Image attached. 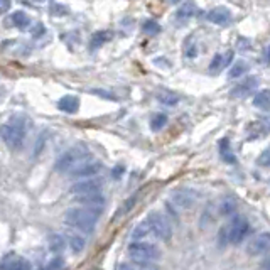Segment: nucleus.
Here are the masks:
<instances>
[{"instance_id": "obj_12", "label": "nucleus", "mask_w": 270, "mask_h": 270, "mask_svg": "<svg viewBox=\"0 0 270 270\" xmlns=\"http://www.w3.org/2000/svg\"><path fill=\"white\" fill-rule=\"evenodd\" d=\"M206 19L216 25H228L231 22V12L226 7H214L206 14Z\"/></svg>"}, {"instance_id": "obj_20", "label": "nucleus", "mask_w": 270, "mask_h": 270, "mask_svg": "<svg viewBox=\"0 0 270 270\" xmlns=\"http://www.w3.org/2000/svg\"><path fill=\"white\" fill-rule=\"evenodd\" d=\"M3 270H31V264L25 258L14 257L3 264Z\"/></svg>"}, {"instance_id": "obj_13", "label": "nucleus", "mask_w": 270, "mask_h": 270, "mask_svg": "<svg viewBox=\"0 0 270 270\" xmlns=\"http://www.w3.org/2000/svg\"><path fill=\"white\" fill-rule=\"evenodd\" d=\"M198 14V5H196L194 0H188L177 9L176 12V20L177 22H186V20L193 19V17Z\"/></svg>"}, {"instance_id": "obj_29", "label": "nucleus", "mask_w": 270, "mask_h": 270, "mask_svg": "<svg viewBox=\"0 0 270 270\" xmlns=\"http://www.w3.org/2000/svg\"><path fill=\"white\" fill-rule=\"evenodd\" d=\"M69 9L63 3H58V2H53L51 3V14L53 16H63V14H68Z\"/></svg>"}, {"instance_id": "obj_23", "label": "nucleus", "mask_w": 270, "mask_h": 270, "mask_svg": "<svg viewBox=\"0 0 270 270\" xmlns=\"http://www.w3.org/2000/svg\"><path fill=\"white\" fill-rule=\"evenodd\" d=\"M142 31L145 32V34L149 36H155L160 32V24L157 22V20H152V19H147L142 22Z\"/></svg>"}, {"instance_id": "obj_2", "label": "nucleus", "mask_w": 270, "mask_h": 270, "mask_svg": "<svg viewBox=\"0 0 270 270\" xmlns=\"http://www.w3.org/2000/svg\"><path fill=\"white\" fill-rule=\"evenodd\" d=\"M90 157H91V154H90L88 149H86L83 144H78V145H75V147L68 149V151L58 159L56 171L61 174H69L76 166H79L83 160H86Z\"/></svg>"}, {"instance_id": "obj_5", "label": "nucleus", "mask_w": 270, "mask_h": 270, "mask_svg": "<svg viewBox=\"0 0 270 270\" xmlns=\"http://www.w3.org/2000/svg\"><path fill=\"white\" fill-rule=\"evenodd\" d=\"M147 225L151 228V231L154 233L157 238H160L162 242H169L173 238V226H171L169 220L164 216L159 211H151L147 214Z\"/></svg>"}, {"instance_id": "obj_30", "label": "nucleus", "mask_w": 270, "mask_h": 270, "mask_svg": "<svg viewBox=\"0 0 270 270\" xmlns=\"http://www.w3.org/2000/svg\"><path fill=\"white\" fill-rule=\"evenodd\" d=\"M184 53H186V56L193 59V58H196V54H198V47H196L194 42L188 41V44H186V47H184Z\"/></svg>"}, {"instance_id": "obj_27", "label": "nucleus", "mask_w": 270, "mask_h": 270, "mask_svg": "<svg viewBox=\"0 0 270 270\" xmlns=\"http://www.w3.org/2000/svg\"><path fill=\"white\" fill-rule=\"evenodd\" d=\"M69 247H71V250L75 251V253H79V251L85 248V238L79 235H73L71 238H69Z\"/></svg>"}, {"instance_id": "obj_35", "label": "nucleus", "mask_w": 270, "mask_h": 270, "mask_svg": "<svg viewBox=\"0 0 270 270\" xmlns=\"http://www.w3.org/2000/svg\"><path fill=\"white\" fill-rule=\"evenodd\" d=\"M120 270H138V269L134 267V265H129V264H122L120 265Z\"/></svg>"}, {"instance_id": "obj_4", "label": "nucleus", "mask_w": 270, "mask_h": 270, "mask_svg": "<svg viewBox=\"0 0 270 270\" xmlns=\"http://www.w3.org/2000/svg\"><path fill=\"white\" fill-rule=\"evenodd\" d=\"M248 221L243 216H236L230 221L228 225H225V228L221 230V238L225 240L226 243H231V245H236L240 243L248 233Z\"/></svg>"}, {"instance_id": "obj_24", "label": "nucleus", "mask_w": 270, "mask_h": 270, "mask_svg": "<svg viewBox=\"0 0 270 270\" xmlns=\"http://www.w3.org/2000/svg\"><path fill=\"white\" fill-rule=\"evenodd\" d=\"M49 248L54 251V253L63 251L64 250V238L61 235H53L49 238Z\"/></svg>"}, {"instance_id": "obj_22", "label": "nucleus", "mask_w": 270, "mask_h": 270, "mask_svg": "<svg viewBox=\"0 0 270 270\" xmlns=\"http://www.w3.org/2000/svg\"><path fill=\"white\" fill-rule=\"evenodd\" d=\"M151 233L152 231H151V228H149L147 221H144V223L135 226V230L132 231V238L135 240V242H140L142 238H145V236L151 235Z\"/></svg>"}, {"instance_id": "obj_7", "label": "nucleus", "mask_w": 270, "mask_h": 270, "mask_svg": "<svg viewBox=\"0 0 270 270\" xmlns=\"http://www.w3.org/2000/svg\"><path fill=\"white\" fill-rule=\"evenodd\" d=\"M171 203L177 210H189L196 203V193L191 189H177L171 194Z\"/></svg>"}, {"instance_id": "obj_32", "label": "nucleus", "mask_w": 270, "mask_h": 270, "mask_svg": "<svg viewBox=\"0 0 270 270\" xmlns=\"http://www.w3.org/2000/svg\"><path fill=\"white\" fill-rule=\"evenodd\" d=\"M12 5V0H0V14H5Z\"/></svg>"}, {"instance_id": "obj_25", "label": "nucleus", "mask_w": 270, "mask_h": 270, "mask_svg": "<svg viewBox=\"0 0 270 270\" xmlns=\"http://www.w3.org/2000/svg\"><path fill=\"white\" fill-rule=\"evenodd\" d=\"M166 123H167V116L164 115V113H157V115L152 116L151 129L157 132V130H160V129H164V127H166Z\"/></svg>"}, {"instance_id": "obj_10", "label": "nucleus", "mask_w": 270, "mask_h": 270, "mask_svg": "<svg viewBox=\"0 0 270 270\" xmlns=\"http://www.w3.org/2000/svg\"><path fill=\"white\" fill-rule=\"evenodd\" d=\"M101 182L98 179H93V177H88V179L78 181L76 184L71 186V193L76 196H86V194H95V193H100Z\"/></svg>"}, {"instance_id": "obj_19", "label": "nucleus", "mask_w": 270, "mask_h": 270, "mask_svg": "<svg viewBox=\"0 0 270 270\" xmlns=\"http://www.w3.org/2000/svg\"><path fill=\"white\" fill-rule=\"evenodd\" d=\"M253 107L260 110H269L270 108V90H262L253 96Z\"/></svg>"}, {"instance_id": "obj_16", "label": "nucleus", "mask_w": 270, "mask_h": 270, "mask_svg": "<svg viewBox=\"0 0 270 270\" xmlns=\"http://www.w3.org/2000/svg\"><path fill=\"white\" fill-rule=\"evenodd\" d=\"M76 199H78L81 204H85V208H90V210H98V208H100L101 204L105 203L103 196H101L100 193H95V194H86V196H76Z\"/></svg>"}, {"instance_id": "obj_11", "label": "nucleus", "mask_w": 270, "mask_h": 270, "mask_svg": "<svg viewBox=\"0 0 270 270\" xmlns=\"http://www.w3.org/2000/svg\"><path fill=\"white\" fill-rule=\"evenodd\" d=\"M100 169H101V164L98 160H95L93 157H90L83 160L79 166H76L69 174L75 177H90V176H95Z\"/></svg>"}, {"instance_id": "obj_15", "label": "nucleus", "mask_w": 270, "mask_h": 270, "mask_svg": "<svg viewBox=\"0 0 270 270\" xmlns=\"http://www.w3.org/2000/svg\"><path fill=\"white\" fill-rule=\"evenodd\" d=\"M58 108L66 113H76L79 108V98L73 96V95H66V96H63L58 101Z\"/></svg>"}, {"instance_id": "obj_34", "label": "nucleus", "mask_w": 270, "mask_h": 270, "mask_svg": "<svg viewBox=\"0 0 270 270\" xmlns=\"http://www.w3.org/2000/svg\"><path fill=\"white\" fill-rule=\"evenodd\" d=\"M122 173H123V167L122 166H118V167H115V169H113V176H115V177H120V176H122Z\"/></svg>"}, {"instance_id": "obj_8", "label": "nucleus", "mask_w": 270, "mask_h": 270, "mask_svg": "<svg viewBox=\"0 0 270 270\" xmlns=\"http://www.w3.org/2000/svg\"><path fill=\"white\" fill-rule=\"evenodd\" d=\"M247 251L248 255H262L270 251V233H260L255 238L250 240V243L247 245Z\"/></svg>"}, {"instance_id": "obj_6", "label": "nucleus", "mask_w": 270, "mask_h": 270, "mask_svg": "<svg viewBox=\"0 0 270 270\" xmlns=\"http://www.w3.org/2000/svg\"><path fill=\"white\" fill-rule=\"evenodd\" d=\"M0 137L10 149H19L24 142L25 130L24 127L17 125V123H3L0 127Z\"/></svg>"}, {"instance_id": "obj_1", "label": "nucleus", "mask_w": 270, "mask_h": 270, "mask_svg": "<svg viewBox=\"0 0 270 270\" xmlns=\"http://www.w3.org/2000/svg\"><path fill=\"white\" fill-rule=\"evenodd\" d=\"M98 220V210H90V208H69L64 213V221L69 226L81 230V231H93L95 225Z\"/></svg>"}, {"instance_id": "obj_26", "label": "nucleus", "mask_w": 270, "mask_h": 270, "mask_svg": "<svg viewBox=\"0 0 270 270\" xmlns=\"http://www.w3.org/2000/svg\"><path fill=\"white\" fill-rule=\"evenodd\" d=\"M157 100L160 103L164 105H176L177 101H179V98H177V95L174 93H169V91H162V93L157 95Z\"/></svg>"}, {"instance_id": "obj_18", "label": "nucleus", "mask_w": 270, "mask_h": 270, "mask_svg": "<svg viewBox=\"0 0 270 270\" xmlns=\"http://www.w3.org/2000/svg\"><path fill=\"white\" fill-rule=\"evenodd\" d=\"M220 155H221V159H223L225 162H228V164L236 162V157H235V154H233L231 145H230L228 138H221L220 140Z\"/></svg>"}, {"instance_id": "obj_21", "label": "nucleus", "mask_w": 270, "mask_h": 270, "mask_svg": "<svg viewBox=\"0 0 270 270\" xmlns=\"http://www.w3.org/2000/svg\"><path fill=\"white\" fill-rule=\"evenodd\" d=\"M10 20H12V24L16 25V27H19V29L27 27L29 22H31L29 16L25 12H22V10H17V12H14L12 17H10Z\"/></svg>"}, {"instance_id": "obj_14", "label": "nucleus", "mask_w": 270, "mask_h": 270, "mask_svg": "<svg viewBox=\"0 0 270 270\" xmlns=\"http://www.w3.org/2000/svg\"><path fill=\"white\" fill-rule=\"evenodd\" d=\"M235 53L233 51H226L225 54H214V58L210 63V71L211 73H220L221 69H225L230 63L233 61Z\"/></svg>"}, {"instance_id": "obj_17", "label": "nucleus", "mask_w": 270, "mask_h": 270, "mask_svg": "<svg viewBox=\"0 0 270 270\" xmlns=\"http://www.w3.org/2000/svg\"><path fill=\"white\" fill-rule=\"evenodd\" d=\"M112 38H113V34L110 31H98V32H95V34L91 36L90 47H91V49H98V47L107 44V42L110 41Z\"/></svg>"}, {"instance_id": "obj_3", "label": "nucleus", "mask_w": 270, "mask_h": 270, "mask_svg": "<svg viewBox=\"0 0 270 270\" xmlns=\"http://www.w3.org/2000/svg\"><path fill=\"white\" fill-rule=\"evenodd\" d=\"M129 255L135 264H152L160 257L159 248L152 243L145 242H134L129 247Z\"/></svg>"}, {"instance_id": "obj_28", "label": "nucleus", "mask_w": 270, "mask_h": 270, "mask_svg": "<svg viewBox=\"0 0 270 270\" xmlns=\"http://www.w3.org/2000/svg\"><path fill=\"white\" fill-rule=\"evenodd\" d=\"M247 71H248V63L240 61V63H236L235 66L230 69V78H238V76H243V73Z\"/></svg>"}, {"instance_id": "obj_31", "label": "nucleus", "mask_w": 270, "mask_h": 270, "mask_svg": "<svg viewBox=\"0 0 270 270\" xmlns=\"http://www.w3.org/2000/svg\"><path fill=\"white\" fill-rule=\"evenodd\" d=\"M258 164H260V166H265V167H270V149H267V151L258 157Z\"/></svg>"}, {"instance_id": "obj_9", "label": "nucleus", "mask_w": 270, "mask_h": 270, "mask_svg": "<svg viewBox=\"0 0 270 270\" xmlns=\"http://www.w3.org/2000/svg\"><path fill=\"white\" fill-rule=\"evenodd\" d=\"M257 86H258L257 76H248L247 79H243L242 83H238L235 88L230 91V96L231 98H247L257 90Z\"/></svg>"}, {"instance_id": "obj_37", "label": "nucleus", "mask_w": 270, "mask_h": 270, "mask_svg": "<svg viewBox=\"0 0 270 270\" xmlns=\"http://www.w3.org/2000/svg\"><path fill=\"white\" fill-rule=\"evenodd\" d=\"M169 2H171V3H179L181 0H169Z\"/></svg>"}, {"instance_id": "obj_33", "label": "nucleus", "mask_w": 270, "mask_h": 270, "mask_svg": "<svg viewBox=\"0 0 270 270\" xmlns=\"http://www.w3.org/2000/svg\"><path fill=\"white\" fill-rule=\"evenodd\" d=\"M31 34H32V36H41V34H44V25H42V24L34 25V27H32V31H31Z\"/></svg>"}, {"instance_id": "obj_36", "label": "nucleus", "mask_w": 270, "mask_h": 270, "mask_svg": "<svg viewBox=\"0 0 270 270\" xmlns=\"http://www.w3.org/2000/svg\"><path fill=\"white\" fill-rule=\"evenodd\" d=\"M265 61H267V64H270V46L267 47V51H265Z\"/></svg>"}]
</instances>
